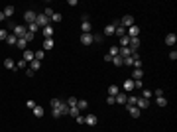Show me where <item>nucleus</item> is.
I'll return each instance as SVG.
<instances>
[{
	"label": "nucleus",
	"instance_id": "bb28decb",
	"mask_svg": "<svg viewBox=\"0 0 177 132\" xmlns=\"http://www.w3.org/2000/svg\"><path fill=\"white\" fill-rule=\"evenodd\" d=\"M39 30H41V28H39L38 24H36V22H33V24H28V32H32V34H38Z\"/></svg>",
	"mask_w": 177,
	"mask_h": 132
},
{
	"label": "nucleus",
	"instance_id": "c756f323",
	"mask_svg": "<svg viewBox=\"0 0 177 132\" xmlns=\"http://www.w3.org/2000/svg\"><path fill=\"white\" fill-rule=\"evenodd\" d=\"M16 41H18V38H16L14 34H12V36L8 34V38H6V44H8V46H16Z\"/></svg>",
	"mask_w": 177,
	"mask_h": 132
},
{
	"label": "nucleus",
	"instance_id": "37998d69",
	"mask_svg": "<svg viewBox=\"0 0 177 132\" xmlns=\"http://www.w3.org/2000/svg\"><path fill=\"white\" fill-rule=\"evenodd\" d=\"M108 55H110V57L118 55V46H112V47H110V51H108Z\"/></svg>",
	"mask_w": 177,
	"mask_h": 132
},
{
	"label": "nucleus",
	"instance_id": "5fc2aeb1",
	"mask_svg": "<svg viewBox=\"0 0 177 132\" xmlns=\"http://www.w3.org/2000/svg\"><path fill=\"white\" fill-rule=\"evenodd\" d=\"M75 120H77V124H85V116H81V114L75 116Z\"/></svg>",
	"mask_w": 177,
	"mask_h": 132
},
{
	"label": "nucleus",
	"instance_id": "39448f33",
	"mask_svg": "<svg viewBox=\"0 0 177 132\" xmlns=\"http://www.w3.org/2000/svg\"><path fill=\"white\" fill-rule=\"evenodd\" d=\"M36 18H38V14L33 12V10H28V12H24V20H26L28 24H33V22H36Z\"/></svg>",
	"mask_w": 177,
	"mask_h": 132
},
{
	"label": "nucleus",
	"instance_id": "49530a36",
	"mask_svg": "<svg viewBox=\"0 0 177 132\" xmlns=\"http://www.w3.org/2000/svg\"><path fill=\"white\" fill-rule=\"evenodd\" d=\"M92 40L95 41H102L104 40V36H102V34H92Z\"/></svg>",
	"mask_w": 177,
	"mask_h": 132
},
{
	"label": "nucleus",
	"instance_id": "79ce46f5",
	"mask_svg": "<svg viewBox=\"0 0 177 132\" xmlns=\"http://www.w3.org/2000/svg\"><path fill=\"white\" fill-rule=\"evenodd\" d=\"M26 106L30 108V111H33V108L38 106V103H36V101H26Z\"/></svg>",
	"mask_w": 177,
	"mask_h": 132
},
{
	"label": "nucleus",
	"instance_id": "e433bc0d",
	"mask_svg": "<svg viewBox=\"0 0 177 132\" xmlns=\"http://www.w3.org/2000/svg\"><path fill=\"white\" fill-rule=\"evenodd\" d=\"M51 116H53V118H61V116H63L61 108H51Z\"/></svg>",
	"mask_w": 177,
	"mask_h": 132
},
{
	"label": "nucleus",
	"instance_id": "0eeeda50",
	"mask_svg": "<svg viewBox=\"0 0 177 132\" xmlns=\"http://www.w3.org/2000/svg\"><path fill=\"white\" fill-rule=\"evenodd\" d=\"M126 36H128V38H138V36H140V28L134 24L132 28H128V30H126Z\"/></svg>",
	"mask_w": 177,
	"mask_h": 132
},
{
	"label": "nucleus",
	"instance_id": "13d9d810",
	"mask_svg": "<svg viewBox=\"0 0 177 132\" xmlns=\"http://www.w3.org/2000/svg\"><path fill=\"white\" fill-rule=\"evenodd\" d=\"M6 20V16H4V12H0V22H4Z\"/></svg>",
	"mask_w": 177,
	"mask_h": 132
},
{
	"label": "nucleus",
	"instance_id": "6e6552de",
	"mask_svg": "<svg viewBox=\"0 0 177 132\" xmlns=\"http://www.w3.org/2000/svg\"><path fill=\"white\" fill-rule=\"evenodd\" d=\"M41 34H43V38H45V40H47V38H51L53 34H55V30H53V26H51V24H49V26L41 28Z\"/></svg>",
	"mask_w": 177,
	"mask_h": 132
},
{
	"label": "nucleus",
	"instance_id": "cd10ccee",
	"mask_svg": "<svg viewBox=\"0 0 177 132\" xmlns=\"http://www.w3.org/2000/svg\"><path fill=\"white\" fill-rule=\"evenodd\" d=\"M61 105H63V101H59V99H51L49 101V106H51V108H59Z\"/></svg>",
	"mask_w": 177,
	"mask_h": 132
},
{
	"label": "nucleus",
	"instance_id": "393cba45",
	"mask_svg": "<svg viewBox=\"0 0 177 132\" xmlns=\"http://www.w3.org/2000/svg\"><path fill=\"white\" fill-rule=\"evenodd\" d=\"M112 63H114L116 67H122V65H124V59H122L120 55H114V57H112Z\"/></svg>",
	"mask_w": 177,
	"mask_h": 132
},
{
	"label": "nucleus",
	"instance_id": "a878e982",
	"mask_svg": "<svg viewBox=\"0 0 177 132\" xmlns=\"http://www.w3.org/2000/svg\"><path fill=\"white\" fill-rule=\"evenodd\" d=\"M130 46V38H128V36H122V38H120V46L118 47H128Z\"/></svg>",
	"mask_w": 177,
	"mask_h": 132
},
{
	"label": "nucleus",
	"instance_id": "c03bdc74",
	"mask_svg": "<svg viewBox=\"0 0 177 132\" xmlns=\"http://www.w3.org/2000/svg\"><path fill=\"white\" fill-rule=\"evenodd\" d=\"M43 57H45V51H43V49H41V51H36V59L38 61H41Z\"/></svg>",
	"mask_w": 177,
	"mask_h": 132
},
{
	"label": "nucleus",
	"instance_id": "dca6fc26",
	"mask_svg": "<svg viewBox=\"0 0 177 132\" xmlns=\"http://www.w3.org/2000/svg\"><path fill=\"white\" fill-rule=\"evenodd\" d=\"M175 41H177V36L175 34H167V36H165V44H167V46H175Z\"/></svg>",
	"mask_w": 177,
	"mask_h": 132
},
{
	"label": "nucleus",
	"instance_id": "f257e3e1",
	"mask_svg": "<svg viewBox=\"0 0 177 132\" xmlns=\"http://www.w3.org/2000/svg\"><path fill=\"white\" fill-rule=\"evenodd\" d=\"M134 24H136V22H134V16H130V14H128V16H124V18L120 20V26L126 28V30H128V28H132Z\"/></svg>",
	"mask_w": 177,
	"mask_h": 132
},
{
	"label": "nucleus",
	"instance_id": "72a5a7b5",
	"mask_svg": "<svg viewBox=\"0 0 177 132\" xmlns=\"http://www.w3.org/2000/svg\"><path fill=\"white\" fill-rule=\"evenodd\" d=\"M114 34H116L118 38H122V36H126V28H122V26H116V30H114Z\"/></svg>",
	"mask_w": 177,
	"mask_h": 132
},
{
	"label": "nucleus",
	"instance_id": "58836bf2",
	"mask_svg": "<svg viewBox=\"0 0 177 132\" xmlns=\"http://www.w3.org/2000/svg\"><path fill=\"white\" fill-rule=\"evenodd\" d=\"M53 14H55V12H53V8H51V6H47V8H45V12H43V16L51 20V16H53Z\"/></svg>",
	"mask_w": 177,
	"mask_h": 132
},
{
	"label": "nucleus",
	"instance_id": "f3484780",
	"mask_svg": "<svg viewBox=\"0 0 177 132\" xmlns=\"http://www.w3.org/2000/svg\"><path fill=\"white\" fill-rule=\"evenodd\" d=\"M98 122V118L95 116V114H89V116H85V124H89V126H95Z\"/></svg>",
	"mask_w": 177,
	"mask_h": 132
},
{
	"label": "nucleus",
	"instance_id": "f8f14e48",
	"mask_svg": "<svg viewBox=\"0 0 177 132\" xmlns=\"http://www.w3.org/2000/svg\"><path fill=\"white\" fill-rule=\"evenodd\" d=\"M92 30V24L89 20H83V26H81V34H91Z\"/></svg>",
	"mask_w": 177,
	"mask_h": 132
},
{
	"label": "nucleus",
	"instance_id": "4be33fe9",
	"mask_svg": "<svg viewBox=\"0 0 177 132\" xmlns=\"http://www.w3.org/2000/svg\"><path fill=\"white\" fill-rule=\"evenodd\" d=\"M43 114H45V108H43V106H36V108H33V116H38V118H41V116H43Z\"/></svg>",
	"mask_w": 177,
	"mask_h": 132
},
{
	"label": "nucleus",
	"instance_id": "2eb2a0df",
	"mask_svg": "<svg viewBox=\"0 0 177 132\" xmlns=\"http://www.w3.org/2000/svg\"><path fill=\"white\" fill-rule=\"evenodd\" d=\"M122 89H124V93H132V91H134V81H132V79H126L124 85H122Z\"/></svg>",
	"mask_w": 177,
	"mask_h": 132
},
{
	"label": "nucleus",
	"instance_id": "3c124183",
	"mask_svg": "<svg viewBox=\"0 0 177 132\" xmlns=\"http://www.w3.org/2000/svg\"><path fill=\"white\" fill-rule=\"evenodd\" d=\"M51 22H61V14H57V12H55V14L51 16Z\"/></svg>",
	"mask_w": 177,
	"mask_h": 132
},
{
	"label": "nucleus",
	"instance_id": "09e8293b",
	"mask_svg": "<svg viewBox=\"0 0 177 132\" xmlns=\"http://www.w3.org/2000/svg\"><path fill=\"white\" fill-rule=\"evenodd\" d=\"M151 93H154V97H156V99H157V97H163V91H161V89H156V91H151Z\"/></svg>",
	"mask_w": 177,
	"mask_h": 132
},
{
	"label": "nucleus",
	"instance_id": "a19ab883",
	"mask_svg": "<svg viewBox=\"0 0 177 132\" xmlns=\"http://www.w3.org/2000/svg\"><path fill=\"white\" fill-rule=\"evenodd\" d=\"M124 65L126 67H134V59H132V55H130V57H124Z\"/></svg>",
	"mask_w": 177,
	"mask_h": 132
},
{
	"label": "nucleus",
	"instance_id": "20e7f679",
	"mask_svg": "<svg viewBox=\"0 0 177 132\" xmlns=\"http://www.w3.org/2000/svg\"><path fill=\"white\" fill-rule=\"evenodd\" d=\"M12 32H14V36H16V38H24V34L28 32V28L26 26H14Z\"/></svg>",
	"mask_w": 177,
	"mask_h": 132
},
{
	"label": "nucleus",
	"instance_id": "7ed1b4c3",
	"mask_svg": "<svg viewBox=\"0 0 177 132\" xmlns=\"http://www.w3.org/2000/svg\"><path fill=\"white\" fill-rule=\"evenodd\" d=\"M49 18H45V16H43V14H38V18H36V24H38L39 28H45V26H49Z\"/></svg>",
	"mask_w": 177,
	"mask_h": 132
},
{
	"label": "nucleus",
	"instance_id": "de8ad7c7",
	"mask_svg": "<svg viewBox=\"0 0 177 132\" xmlns=\"http://www.w3.org/2000/svg\"><path fill=\"white\" fill-rule=\"evenodd\" d=\"M134 89H144V83H142V79H140V81H134Z\"/></svg>",
	"mask_w": 177,
	"mask_h": 132
},
{
	"label": "nucleus",
	"instance_id": "8fccbe9b",
	"mask_svg": "<svg viewBox=\"0 0 177 132\" xmlns=\"http://www.w3.org/2000/svg\"><path fill=\"white\" fill-rule=\"evenodd\" d=\"M106 103H108V105H116V99H114V97H112V95H108V99H106Z\"/></svg>",
	"mask_w": 177,
	"mask_h": 132
},
{
	"label": "nucleus",
	"instance_id": "7c9ffc66",
	"mask_svg": "<svg viewBox=\"0 0 177 132\" xmlns=\"http://www.w3.org/2000/svg\"><path fill=\"white\" fill-rule=\"evenodd\" d=\"M151 97H154V93H151L150 89H142V99H148V101H150Z\"/></svg>",
	"mask_w": 177,
	"mask_h": 132
},
{
	"label": "nucleus",
	"instance_id": "473e14b6",
	"mask_svg": "<svg viewBox=\"0 0 177 132\" xmlns=\"http://www.w3.org/2000/svg\"><path fill=\"white\" fill-rule=\"evenodd\" d=\"M39 67H41V61H38V59H33L32 63H30V69H32V71H38Z\"/></svg>",
	"mask_w": 177,
	"mask_h": 132
},
{
	"label": "nucleus",
	"instance_id": "4c0bfd02",
	"mask_svg": "<svg viewBox=\"0 0 177 132\" xmlns=\"http://www.w3.org/2000/svg\"><path fill=\"white\" fill-rule=\"evenodd\" d=\"M156 103H157V106H165L167 105V99H165V97H157Z\"/></svg>",
	"mask_w": 177,
	"mask_h": 132
},
{
	"label": "nucleus",
	"instance_id": "a211bd4d",
	"mask_svg": "<svg viewBox=\"0 0 177 132\" xmlns=\"http://www.w3.org/2000/svg\"><path fill=\"white\" fill-rule=\"evenodd\" d=\"M142 77H144V71L142 69H134L132 71V81H140Z\"/></svg>",
	"mask_w": 177,
	"mask_h": 132
},
{
	"label": "nucleus",
	"instance_id": "9b49d317",
	"mask_svg": "<svg viewBox=\"0 0 177 132\" xmlns=\"http://www.w3.org/2000/svg\"><path fill=\"white\" fill-rule=\"evenodd\" d=\"M136 106L140 108V111H144V108H148V106H150V101H148V99H142V97H138Z\"/></svg>",
	"mask_w": 177,
	"mask_h": 132
},
{
	"label": "nucleus",
	"instance_id": "ddd939ff",
	"mask_svg": "<svg viewBox=\"0 0 177 132\" xmlns=\"http://www.w3.org/2000/svg\"><path fill=\"white\" fill-rule=\"evenodd\" d=\"M114 99H116V103H118V105H126V99H128V95H126L124 91H120V93L116 95V97H114Z\"/></svg>",
	"mask_w": 177,
	"mask_h": 132
},
{
	"label": "nucleus",
	"instance_id": "c9c22d12",
	"mask_svg": "<svg viewBox=\"0 0 177 132\" xmlns=\"http://www.w3.org/2000/svg\"><path fill=\"white\" fill-rule=\"evenodd\" d=\"M77 97H69V99H67V103H65V105L67 106H69V108H71V106H77Z\"/></svg>",
	"mask_w": 177,
	"mask_h": 132
},
{
	"label": "nucleus",
	"instance_id": "423d86ee",
	"mask_svg": "<svg viewBox=\"0 0 177 132\" xmlns=\"http://www.w3.org/2000/svg\"><path fill=\"white\" fill-rule=\"evenodd\" d=\"M79 40H81V44H83V46H91L92 41V34H81V38H79Z\"/></svg>",
	"mask_w": 177,
	"mask_h": 132
},
{
	"label": "nucleus",
	"instance_id": "4468645a",
	"mask_svg": "<svg viewBox=\"0 0 177 132\" xmlns=\"http://www.w3.org/2000/svg\"><path fill=\"white\" fill-rule=\"evenodd\" d=\"M126 108H128V112H130V116H132V118H138V116L142 114V111H140L138 106H126Z\"/></svg>",
	"mask_w": 177,
	"mask_h": 132
},
{
	"label": "nucleus",
	"instance_id": "412c9836",
	"mask_svg": "<svg viewBox=\"0 0 177 132\" xmlns=\"http://www.w3.org/2000/svg\"><path fill=\"white\" fill-rule=\"evenodd\" d=\"M136 103H138L136 95H128V99H126V106H136Z\"/></svg>",
	"mask_w": 177,
	"mask_h": 132
},
{
	"label": "nucleus",
	"instance_id": "ea45409f",
	"mask_svg": "<svg viewBox=\"0 0 177 132\" xmlns=\"http://www.w3.org/2000/svg\"><path fill=\"white\" fill-rule=\"evenodd\" d=\"M33 36H36V34H32V32H26V34H24V38H22V40H26L28 44H30V41L33 40Z\"/></svg>",
	"mask_w": 177,
	"mask_h": 132
},
{
	"label": "nucleus",
	"instance_id": "b1692460",
	"mask_svg": "<svg viewBox=\"0 0 177 132\" xmlns=\"http://www.w3.org/2000/svg\"><path fill=\"white\" fill-rule=\"evenodd\" d=\"M4 67H6V69H16V63H14V59L6 57V59H4Z\"/></svg>",
	"mask_w": 177,
	"mask_h": 132
},
{
	"label": "nucleus",
	"instance_id": "a18cd8bd",
	"mask_svg": "<svg viewBox=\"0 0 177 132\" xmlns=\"http://www.w3.org/2000/svg\"><path fill=\"white\" fill-rule=\"evenodd\" d=\"M69 114H71V116H79V108L77 106H71V108H69Z\"/></svg>",
	"mask_w": 177,
	"mask_h": 132
},
{
	"label": "nucleus",
	"instance_id": "5701e85b",
	"mask_svg": "<svg viewBox=\"0 0 177 132\" xmlns=\"http://www.w3.org/2000/svg\"><path fill=\"white\" fill-rule=\"evenodd\" d=\"M114 30H116V28L112 26V24H108V26L104 28V32H102V36H104V38H106V36H114Z\"/></svg>",
	"mask_w": 177,
	"mask_h": 132
},
{
	"label": "nucleus",
	"instance_id": "603ef678",
	"mask_svg": "<svg viewBox=\"0 0 177 132\" xmlns=\"http://www.w3.org/2000/svg\"><path fill=\"white\" fill-rule=\"evenodd\" d=\"M169 59H171V61L177 59V51H175V49H171V51H169Z\"/></svg>",
	"mask_w": 177,
	"mask_h": 132
},
{
	"label": "nucleus",
	"instance_id": "864d4df0",
	"mask_svg": "<svg viewBox=\"0 0 177 132\" xmlns=\"http://www.w3.org/2000/svg\"><path fill=\"white\" fill-rule=\"evenodd\" d=\"M8 38V30H0V40H6Z\"/></svg>",
	"mask_w": 177,
	"mask_h": 132
},
{
	"label": "nucleus",
	"instance_id": "2f4dec72",
	"mask_svg": "<svg viewBox=\"0 0 177 132\" xmlns=\"http://www.w3.org/2000/svg\"><path fill=\"white\" fill-rule=\"evenodd\" d=\"M87 106H89V101H83V99L77 101V108H79V111H85Z\"/></svg>",
	"mask_w": 177,
	"mask_h": 132
},
{
	"label": "nucleus",
	"instance_id": "f704fd0d",
	"mask_svg": "<svg viewBox=\"0 0 177 132\" xmlns=\"http://www.w3.org/2000/svg\"><path fill=\"white\" fill-rule=\"evenodd\" d=\"M118 93H120V89H118L116 85H110V87H108V95H112V97H116Z\"/></svg>",
	"mask_w": 177,
	"mask_h": 132
},
{
	"label": "nucleus",
	"instance_id": "aec40b11",
	"mask_svg": "<svg viewBox=\"0 0 177 132\" xmlns=\"http://www.w3.org/2000/svg\"><path fill=\"white\" fill-rule=\"evenodd\" d=\"M16 47H18V49H22V51H26V49H28V41L22 40V38H18V41H16Z\"/></svg>",
	"mask_w": 177,
	"mask_h": 132
},
{
	"label": "nucleus",
	"instance_id": "1a4fd4ad",
	"mask_svg": "<svg viewBox=\"0 0 177 132\" xmlns=\"http://www.w3.org/2000/svg\"><path fill=\"white\" fill-rule=\"evenodd\" d=\"M132 53H134V51H132L130 47H118V55H120L122 59H124V57H130Z\"/></svg>",
	"mask_w": 177,
	"mask_h": 132
},
{
	"label": "nucleus",
	"instance_id": "f03ea898",
	"mask_svg": "<svg viewBox=\"0 0 177 132\" xmlns=\"http://www.w3.org/2000/svg\"><path fill=\"white\" fill-rule=\"evenodd\" d=\"M22 59L26 61V63H32V61L36 59V51H32V49H26V51H22Z\"/></svg>",
	"mask_w": 177,
	"mask_h": 132
},
{
	"label": "nucleus",
	"instance_id": "6e6d98bb",
	"mask_svg": "<svg viewBox=\"0 0 177 132\" xmlns=\"http://www.w3.org/2000/svg\"><path fill=\"white\" fill-rule=\"evenodd\" d=\"M26 65H28V63H26V61H24V59H20L18 63H16V67H20V69H24V67H26Z\"/></svg>",
	"mask_w": 177,
	"mask_h": 132
},
{
	"label": "nucleus",
	"instance_id": "9d476101",
	"mask_svg": "<svg viewBox=\"0 0 177 132\" xmlns=\"http://www.w3.org/2000/svg\"><path fill=\"white\" fill-rule=\"evenodd\" d=\"M128 47L136 53L138 49H140V38H130V46H128Z\"/></svg>",
	"mask_w": 177,
	"mask_h": 132
},
{
	"label": "nucleus",
	"instance_id": "6ab92c4d",
	"mask_svg": "<svg viewBox=\"0 0 177 132\" xmlns=\"http://www.w3.org/2000/svg\"><path fill=\"white\" fill-rule=\"evenodd\" d=\"M53 46H55V44H53V40H51V38H47V40L43 41V51H51Z\"/></svg>",
	"mask_w": 177,
	"mask_h": 132
},
{
	"label": "nucleus",
	"instance_id": "4d7b16f0",
	"mask_svg": "<svg viewBox=\"0 0 177 132\" xmlns=\"http://www.w3.org/2000/svg\"><path fill=\"white\" fill-rule=\"evenodd\" d=\"M33 73H36V71H32V69L28 67V71H26V75H28V77H33Z\"/></svg>",
	"mask_w": 177,
	"mask_h": 132
},
{
	"label": "nucleus",
	"instance_id": "c85d7f7f",
	"mask_svg": "<svg viewBox=\"0 0 177 132\" xmlns=\"http://www.w3.org/2000/svg\"><path fill=\"white\" fill-rule=\"evenodd\" d=\"M2 12H4V16H6V18H10V16H14V6H4V10H2Z\"/></svg>",
	"mask_w": 177,
	"mask_h": 132
}]
</instances>
